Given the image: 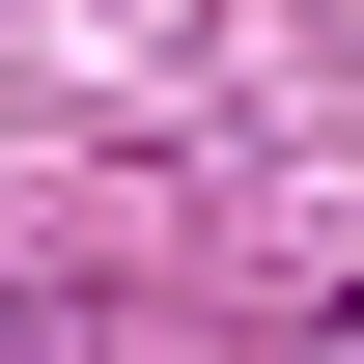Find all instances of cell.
Here are the masks:
<instances>
[{
	"label": "cell",
	"instance_id": "obj_1",
	"mask_svg": "<svg viewBox=\"0 0 364 364\" xmlns=\"http://www.w3.org/2000/svg\"><path fill=\"white\" fill-rule=\"evenodd\" d=\"M309 364H364V309H336V336H309Z\"/></svg>",
	"mask_w": 364,
	"mask_h": 364
}]
</instances>
